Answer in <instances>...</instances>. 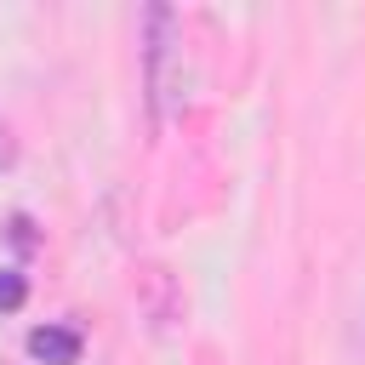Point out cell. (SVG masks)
I'll return each instance as SVG.
<instances>
[{
    "mask_svg": "<svg viewBox=\"0 0 365 365\" xmlns=\"http://www.w3.org/2000/svg\"><path fill=\"white\" fill-rule=\"evenodd\" d=\"M143 74H148V114L165 125L182 114V29L171 6L143 11Z\"/></svg>",
    "mask_w": 365,
    "mask_h": 365,
    "instance_id": "cell-1",
    "label": "cell"
},
{
    "mask_svg": "<svg viewBox=\"0 0 365 365\" xmlns=\"http://www.w3.org/2000/svg\"><path fill=\"white\" fill-rule=\"evenodd\" d=\"M29 354L40 365H74L80 359V331H68V325H34L29 331Z\"/></svg>",
    "mask_w": 365,
    "mask_h": 365,
    "instance_id": "cell-2",
    "label": "cell"
},
{
    "mask_svg": "<svg viewBox=\"0 0 365 365\" xmlns=\"http://www.w3.org/2000/svg\"><path fill=\"white\" fill-rule=\"evenodd\" d=\"M23 297H29V279H23L17 268H0V314L23 308Z\"/></svg>",
    "mask_w": 365,
    "mask_h": 365,
    "instance_id": "cell-3",
    "label": "cell"
},
{
    "mask_svg": "<svg viewBox=\"0 0 365 365\" xmlns=\"http://www.w3.org/2000/svg\"><path fill=\"white\" fill-rule=\"evenodd\" d=\"M11 240H17V245H34V222H29V217H11Z\"/></svg>",
    "mask_w": 365,
    "mask_h": 365,
    "instance_id": "cell-4",
    "label": "cell"
}]
</instances>
